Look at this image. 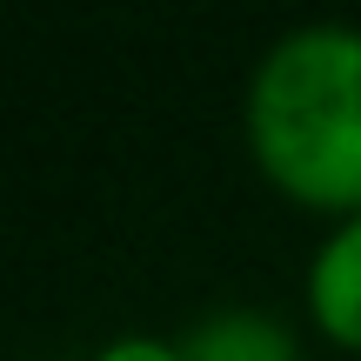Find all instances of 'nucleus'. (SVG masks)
Instances as JSON below:
<instances>
[{
	"label": "nucleus",
	"mask_w": 361,
	"mask_h": 361,
	"mask_svg": "<svg viewBox=\"0 0 361 361\" xmlns=\"http://www.w3.org/2000/svg\"><path fill=\"white\" fill-rule=\"evenodd\" d=\"M241 141L281 201L328 221L361 214V27L308 20L255 61Z\"/></svg>",
	"instance_id": "obj_1"
},
{
	"label": "nucleus",
	"mask_w": 361,
	"mask_h": 361,
	"mask_svg": "<svg viewBox=\"0 0 361 361\" xmlns=\"http://www.w3.org/2000/svg\"><path fill=\"white\" fill-rule=\"evenodd\" d=\"M301 308L328 348L361 355V214L322 228L308 274H301Z\"/></svg>",
	"instance_id": "obj_2"
},
{
	"label": "nucleus",
	"mask_w": 361,
	"mask_h": 361,
	"mask_svg": "<svg viewBox=\"0 0 361 361\" xmlns=\"http://www.w3.org/2000/svg\"><path fill=\"white\" fill-rule=\"evenodd\" d=\"M188 361H301L295 335L268 308H214L180 335Z\"/></svg>",
	"instance_id": "obj_3"
},
{
	"label": "nucleus",
	"mask_w": 361,
	"mask_h": 361,
	"mask_svg": "<svg viewBox=\"0 0 361 361\" xmlns=\"http://www.w3.org/2000/svg\"><path fill=\"white\" fill-rule=\"evenodd\" d=\"M94 361H188V355H180V341H168V335H114Z\"/></svg>",
	"instance_id": "obj_4"
}]
</instances>
